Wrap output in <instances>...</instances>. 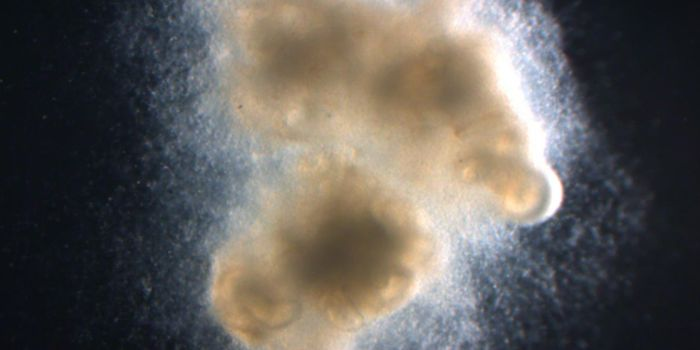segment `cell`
<instances>
[{"label": "cell", "instance_id": "cell-1", "mask_svg": "<svg viewBox=\"0 0 700 350\" xmlns=\"http://www.w3.org/2000/svg\"><path fill=\"white\" fill-rule=\"evenodd\" d=\"M223 254L219 296L233 332L261 348H306L373 312L382 206L368 191L286 170Z\"/></svg>", "mask_w": 700, "mask_h": 350}]
</instances>
